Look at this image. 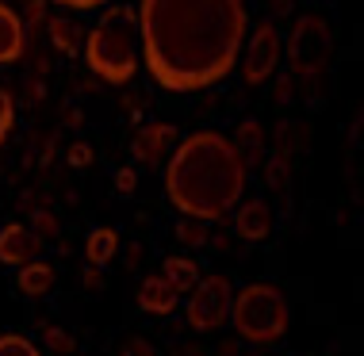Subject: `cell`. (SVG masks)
I'll list each match as a JSON object with an SVG mask.
<instances>
[{
	"label": "cell",
	"instance_id": "obj_11",
	"mask_svg": "<svg viewBox=\"0 0 364 356\" xmlns=\"http://www.w3.org/2000/svg\"><path fill=\"white\" fill-rule=\"evenodd\" d=\"M27 46V31H23V19H19L16 8H8L0 0V65H12L23 58Z\"/></svg>",
	"mask_w": 364,
	"mask_h": 356
},
{
	"label": "cell",
	"instance_id": "obj_3",
	"mask_svg": "<svg viewBox=\"0 0 364 356\" xmlns=\"http://www.w3.org/2000/svg\"><path fill=\"white\" fill-rule=\"evenodd\" d=\"M85 62L100 81L127 85L139 69V12L131 4L107 8L85 38Z\"/></svg>",
	"mask_w": 364,
	"mask_h": 356
},
{
	"label": "cell",
	"instance_id": "obj_15",
	"mask_svg": "<svg viewBox=\"0 0 364 356\" xmlns=\"http://www.w3.org/2000/svg\"><path fill=\"white\" fill-rule=\"evenodd\" d=\"M230 142H234V150L242 153L245 169H250V165H261V153H264V126H261V119H242Z\"/></svg>",
	"mask_w": 364,
	"mask_h": 356
},
{
	"label": "cell",
	"instance_id": "obj_5",
	"mask_svg": "<svg viewBox=\"0 0 364 356\" xmlns=\"http://www.w3.org/2000/svg\"><path fill=\"white\" fill-rule=\"evenodd\" d=\"M288 73L299 81H318L330 65V54H333V35H330V23L322 16H299L291 27V38H288Z\"/></svg>",
	"mask_w": 364,
	"mask_h": 356
},
{
	"label": "cell",
	"instance_id": "obj_6",
	"mask_svg": "<svg viewBox=\"0 0 364 356\" xmlns=\"http://www.w3.org/2000/svg\"><path fill=\"white\" fill-rule=\"evenodd\" d=\"M280 58H284V38L277 31V23H272V19H261L250 31V38L242 43V54H238L242 81L250 88L269 85L272 73H277V65H280Z\"/></svg>",
	"mask_w": 364,
	"mask_h": 356
},
{
	"label": "cell",
	"instance_id": "obj_12",
	"mask_svg": "<svg viewBox=\"0 0 364 356\" xmlns=\"http://www.w3.org/2000/svg\"><path fill=\"white\" fill-rule=\"evenodd\" d=\"M176 303H181V295H176L169 284L161 280V276H146L142 280V288H139V306L146 314H173L176 311Z\"/></svg>",
	"mask_w": 364,
	"mask_h": 356
},
{
	"label": "cell",
	"instance_id": "obj_31",
	"mask_svg": "<svg viewBox=\"0 0 364 356\" xmlns=\"http://www.w3.org/2000/svg\"><path fill=\"white\" fill-rule=\"evenodd\" d=\"M85 288H88V291L100 288V269H88V272H85Z\"/></svg>",
	"mask_w": 364,
	"mask_h": 356
},
{
	"label": "cell",
	"instance_id": "obj_13",
	"mask_svg": "<svg viewBox=\"0 0 364 356\" xmlns=\"http://www.w3.org/2000/svg\"><path fill=\"white\" fill-rule=\"evenodd\" d=\"M16 288H19V295H27V299H43V295L54 288V264H46V261L19 264Z\"/></svg>",
	"mask_w": 364,
	"mask_h": 356
},
{
	"label": "cell",
	"instance_id": "obj_17",
	"mask_svg": "<svg viewBox=\"0 0 364 356\" xmlns=\"http://www.w3.org/2000/svg\"><path fill=\"white\" fill-rule=\"evenodd\" d=\"M161 280L169 284L176 295L192 291L196 280H200V264L192 261V257H165L161 261Z\"/></svg>",
	"mask_w": 364,
	"mask_h": 356
},
{
	"label": "cell",
	"instance_id": "obj_30",
	"mask_svg": "<svg viewBox=\"0 0 364 356\" xmlns=\"http://www.w3.org/2000/svg\"><path fill=\"white\" fill-rule=\"evenodd\" d=\"M127 352H131V356H157L154 349H150V345H146L142 338L139 341H131V345H127Z\"/></svg>",
	"mask_w": 364,
	"mask_h": 356
},
{
	"label": "cell",
	"instance_id": "obj_7",
	"mask_svg": "<svg viewBox=\"0 0 364 356\" xmlns=\"http://www.w3.org/2000/svg\"><path fill=\"white\" fill-rule=\"evenodd\" d=\"M230 299H234V291H230L226 276H219V272L200 276L188 295V306H184V318H188L196 333H211L230 318Z\"/></svg>",
	"mask_w": 364,
	"mask_h": 356
},
{
	"label": "cell",
	"instance_id": "obj_18",
	"mask_svg": "<svg viewBox=\"0 0 364 356\" xmlns=\"http://www.w3.org/2000/svg\"><path fill=\"white\" fill-rule=\"evenodd\" d=\"M307 142H311V126L299 123V119H284L277 126V153L288 157V161H291V153L307 150Z\"/></svg>",
	"mask_w": 364,
	"mask_h": 356
},
{
	"label": "cell",
	"instance_id": "obj_4",
	"mask_svg": "<svg viewBox=\"0 0 364 356\" xmlns=\"http://www.w3.org/2000/svg\"><path fill=\"white\" fill-rule=\"evenodd\" d=\"M230 325L245 345H277L291 325V306L277 284H245L230 299Z\"/></svg>",
	"mask_w": 364,
	"mask_h": 356
},
{
	"label": "cell",
	"instance_id": "obj_27",
	"mask_svg": "<svg viewBox=\"0 0 364 356\" xmlns=\"http://www.w3.org/2000/svg\"><path fill=\"white\" fill-rule=\"evenodd\" d=\"M291 96H295V77H291V73H284L280 81H277V104H288Z\"/></svg>",
	"mask_w": 364,
	"mask_h": 356
},
{
	"label": "cell",
	"instance_id": "obj_22",
	"mask_svg": "<svg viewBox=\"0 0 364 356\" xmlns=\"http://www.w3.org/2000/svg\"><path fill=\"white\" fill-rule=\"evenodd\" d=\"M0 356H43V352L19 333H0Z\"/></svg>",
	"mask_w": 364,
	"mask_h": 356
},
{
	"label": "cell",
	"instance_id": "obj_16",
	"mask_svg": "<svg viewBox=\"0 0 364 356\" xmlns=\"http://www.w3.org/2000/svg\"><path fill=\"white\" fill-rule=\"evenodd\" d=\"M46 35H50L54 50L65 54V58H77V50L85 46V31L73 23V19H65V16H50V19H46Z\"/></svg>",
	"mask_w": 364,
	"mask_h": 356
},
{
	"label": "cell",
	"instance_id": "obj_2",
	"mask_svg": "<svg viewBox=\"0 0 364 356\" xmlns=\"http://www.w3.org/2000/svg\"><path fill=\"white\" fill-rule=\"evenodd\" d=\"M245 180L250 169L230 138L219 131H196L176 142L161 173V192L184 219L219 222L234 203H242Z\"/></svg>",
	"mask_w": 364,
	"mask_h": 356
},
{
	"label": "cell",
	"instance_id": "obj_8",
	"mask_svg": "<svg viewBox=\"0 0 364 356\" xmlns=\"http://www.w3.org/2000/svg\"><path fill=\"white\" fill-rule=\"evenodd\" d=\"M169 146H176V126L173 123H146L139 126L131 142V153L139 165H161V157L169 153Z\"/></svg>",
	"mask_w": 364,
	"mask_h": 356
},
{
	"label": "cell",
	"instance_id": "obj_14",
	"mask_svg": "<svg viewBox=\"0 0 364 356\" xmlns=\"http://www.w3.org/2000/svg\"><path fill=\"white\" fill-rule=\"evenodd\" d=\"M115 253H119V230H115V226H96V230H88V242H85L88 269H107Z\"/></svg>",
	"mask_w": 364,
	"mask_h": 356
},
{
	"label": "cell",
	"instance_id": "obj_26",
	"mask_svg": "<svg viewBox=\"0 0 364 356\" xmlns=\"http://www.w3.org/2000/svg\"><path fill=\"white\" fill-rule=\"evenodd\" d=\"M134 188H139V169H131V165H127V169L115 173V192H119V195H131Z\"/></svg>",
	"mask_w": 364,
	"mask_h": 356
},
{
	"label": "cell",
	"instance_id": "obj_19",
	"mask_svg": "<svg viewBox=\"0 0 364 356\" xmlns=\"http://www.w3.org/2000/svg\"><path fill=\"white\" fill-rule=\"evenodd\" d=\"M264 184H269L272 195H288L291 192V161L280 153H272L269 161H264Z\"/></svg>",
	"mask_w": 364,
	"mask_h": 356
},
{
	"label": "cell",
	"instance_id": "obj_20",
	"mask_svg": "<svg viewBox=\"0 0 364 356\" xmlns=\"http://www.w3.org/2000/svg\"><path fill=\"white\" fill-rule=\"evenodd\" d=\"M43 341L54 356H73L77 352V338H70L62 325H43Z\"/></svg>",
	"mask_w": 364,
	"mask_h": 356
},
{
	"label": "cell",
	"instance_id": "obj_32",
	"mask_svg": "<svg viewBox=\"0 0 364 356\" xmlns=\"http://www.w3.org/2000/svg\"><path fill=\"white\" fill-rule=\"evenodd\" d=\"M238 356H261V352H238Z\"/></svg>",
	"mask_w": 364,
	"mask_h": 356
},
{
	"label": "cell",
	"instance_id": "obj_23",
	"mask_svg": "<svg viewBox=\"0 0 364 356\" xmlns=\"http://www.w3.org/2000/svg\"><path fill=\"white\" fill-rule=\"evenodd\" d=\"M12 126H16V100H12V92L0 85V142L12 134Z\"/></svg>",
	"mask_w": 364,
	"mask_h": 356
},
{
	"label": "cell",
	"instance_id": "obj_10",
	"mask_svg": "<svg viewBox=\"0 0 364 356\" xmlns=\"http://www.w3.org/2000/svg\"><path fill=\"white\" fill-rule=\"evenodd\" d=\"M38 261V237L31 234V226L23 222H4L0 226V264H27Z\"/></svg>",
	"mask_w": 364,
	"mask_h": 356
},
{
	"label": "cell",
	"instance_id": "obj_29",
	"mask_svg": "<svg viewBox=\"0 0 364 356\" xmlns=\"http://www.w3.org/2000/svg\"><path fill=\"white\" fill-rule=\"evenodd\" d=\"M291 16V0H269V19Z\"/></svg>",
	"mask_w": 364,
	"mask_h": 356
},
{
	"label": "cell",
	"instance_id": "obj_9",
	"mask_svg": "<svg viewBox=\"0 0 364 356\" xmlns=\"http://www.w3.org/2000/svg\"><path fill=\"white\" fill-rule=\"evenodd\" d=\"M272 207L261 200H242L238 203V215H234V234L242 237V242H269L272 237Z\"/></svg>",
	"mask_w": 364,
	"mask_h": 356
},
{
	"label": "cell",
	"instance_id": "obj_21",
	"mask_svg": "<svg viewBox=\"0 0 364 356\" xmlns=\"http://www.w3.org/2000/svg\"><path fill=\"white\" fill-rule=\"evenodd\" d=\"M176 242L188 245V249H196V245H208V222H196V219H184L176 222Z\"/></svg>",
	"mask_w": 364,
	"mask_h": 356
},
{
	"label": "cell",
	"instance_id": "obj_25",
	"mask_svg": "<svg viewBox=\"0 0 364 356\" xmlns=\"http://www.w3.org/2000/svg\"><path fill=\"white\" fill-rule=\"evenodd\" d=\"M73 169H85V165H92V146L88 142H70V150H65Z\"/></svg>",
	"mask_w": 364,
	"mask_h": 356
},
{
	"label": "cell",
	"instance_id": "obj_28",
	"mask_svg": "<svg viewBox=\"0 0 364 356\" xmlns=\"http://www.w3.org/2000/svg\"><path fill=\"white\" fill-rule=\"evenodd\" d=\"M54 4L73 8V12H88V8H100V4H107V0H54Z\"/></svg>",
	"mask_w": 364,
	"mask_h": 356
},
{
	"label": "cell",
	"instance_id": "obj_24",
	"mask_svg": "<svg viewBox=\"0 0 364 356\" xmlns=\"http://www.w3.org/2000/svg\"><path fill=\"white\" fill-rule=\"evenodd\" d=\"M31 234L43 242V237H54L58 234V219L50 211H35V226H31Z\"/></svg>",
	"mask_w": 364,
	"mask_h": 356
},
{
	"label": "cell",
	"instance_id": "obj_1",
	"mask_svg": "<svg viewBox=\"0 0 364 356\" xmlns=\"http://www.w3.org/2000/svg\"><path fill=\"white\" fill-rule=\"evenodd\" d=\"M146 69L165 92H200L238 65L250 35L245 0H139Z\"/></svg>",
	"mask_w": 364,
	"mask_h": 356
}]
</instances>
